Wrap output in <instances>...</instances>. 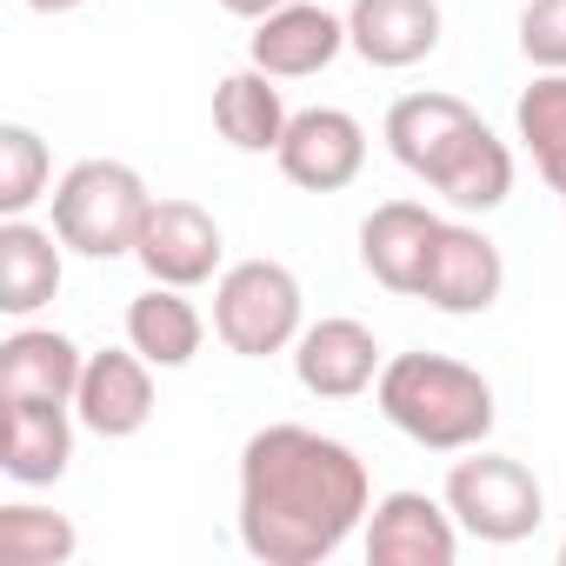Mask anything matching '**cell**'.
Listing matches in <instances>:
<instances>
[{"label": "cell", "instance_id": "4", "mask_svg": "<svg viewBox=\"0 0 566 566\" xmlns=\"http://www.w3.org/2000/svg\"><path fill=\"white\" fill-rule=\"evenodd\" d=\"M307 327V294H301V273L280 266V260H233L213 280V334L227 354L240 360H273V354H294Z\"/></svg>", "mask_w": 566, "mask_h": 566}, {"label": "cell", "instance_id": "8", "mask_svg": "<svg viewBox=\"0 0 566 566\" xmlns=\"http://www.w3.org/2000/svg\"><path fill=\"white\" fill-rule=\"evenodd\" d=\"M273 160H280V174H287L294 187H307V193H340L367 167V127L347 107H301L287 120V134H280Z\"/></svg>", "mask_w": 566, "mask_h": 566}, {"label": "cell", "instance_id": "18", "mask_svg": "<svg viewBox=\"0 0 566 566\" xmlns=\"http://www.w3.org/2000/svg\"><path fill=\"white\" fill-rule=\"evenodd\" d=\"M467 127H480V114H473L460 94H400V101L387 107V154H394L407 174L433 180V167L460 147Z\"/></svg>", "mask_w": 566, "mask_h": 566}, {"label": "cell", "instance_id": "11", "mask_svg": "<svg viewBox=\"0 0 566 566\" xmlns=\"http://www.w3.org/2000/svg\"><path fill=\"white\" fill-rule=\"evenodd\" d=\"M154 360H140L134 347H101L87 354L81 367V387H74V413L87 433L101 440H134L147 420H154Z\"/></svg>", "mask_w": 566, "mask_h": 566}, {"label": "cell", "instance_id": "19", "mask_svg": "<svg viewBox=\"0 0 566 566\" xmlns=\"http://www.w3.org/2000/svg\"><path fill=\"white\" fill-rule=\"evenodd\" d=\"M200 340H207V321L187 301V287H160V280H147V294H134V307H127V347L140 360H154L160 374H180V367H193Z\"/></svg>", "mask_w": 566, "mask_h": 566}, {"label": "cell", "instance_id": "27", "mask_svg": "<svg viewBox=\"0 0 566 566\" xmlns=\"http://www.w3.org/2000/svg\"><path fill=\"white\" fill-rule=\"evenodd\" d=\"M21 8H34V14H74V8H87V0H21Z\"/></svg>", "mask_w": 566, "mask_h": 566}, {"label": "cell", "instance_id": "17", "mask_svg": "<svg viewBox=\"0 0 566 566\" xmlns=\"http://www.w3.org/2000/svg\"><path fill=\"white\" fill-rule=\"evenodd\" d=\"M81 340H67L61 327H14L0 340V400H67L81 387Z\"/></svg>", "mask_w": 566, "mask_h": 566}, {"label": "cell", "instance_id": "6", "mask_svg": "<svg viewBox=\"0 0 566 566\" xmlns=\"http://www.w3.org/2000/svg\"><path fill=\"white\" fill-rule=\"evenodd\" d=\"M220 220L200 207V200H154L147 207V227L134 240V260L147 266V280H160V287H207V280H220Z\"/></svg>", "mask_w": 566, "mask_h": 566}, {"label": "cell", "instance_id": "24", "mask_svg": "<svg viewBox=\"0 0 566 566\" xmlns=\"http://www.w3.org/2000/svg\"><path fill=\"white\" fill-rule=\"evenodd\" d=\"M54 187V154L28 120H0V220L34 213Z\"/></svg>", "mask_w": 566, "mask_h": 566}, {"label": "cell", "instance_id": "1", "mask_svg": "<svg viewBox=\"0 0 566 566\" xmlns=\"http://www.w3.org/2000/svg\"><path fill=\"white\" fill-rule=\"evenodd\" d=\"M367 513H374V480L347 440L321 427H294V420L247 433L240 480H233V520L253 559L321 566L367 526Z\"/></svg>", "mask_w": 566, "mask_h": 566}, {"label": "cell", "instance_id": "20", "mask_svg": "<svg viewBox=\"0 0 566 566\" xmlns=\"http://www.w3.org/2000/svg\"><path fill=\"white\" fill-rule=\"evenodd\" d=\"M427 187H433L447 207H460V213H493V207H506V193H513V147L480 120V127L460 134V147L433 167Z\"/></svg>", "mask_w": 566, "mask_h": 566}, {"label": "cell", "instance_id": "16", "mask_svg": "<svg viewBox=\"0 0 566 566\" xmlns=\"http://www.w3.org/2000/svg\"><path fill=\"white\" fill-rule=\"evenodd\" d=\"M61 253H67V240L54 227H41L28 213L0 220V314H8V321H34L61 294V280H67Z\"/></svg>", "mask_w": 566, "mask_h": 566}, {"label": "cell", "instance_id": "13", "mask_svg": "<svg viewBox=\"0 0 566 566\" xmlns=\"http://www.w3.org/2000/svg\"><path fill=\"white\" fill-rule=\"evenodd\" d=\"M433 240H440V213H433V207H420V200H380V207L360 220V266L380 280L387 294L420 301Z\"/></svg>", "mask_w": 566, "mask_h": 566}, {"label": "cell", "instance_id": "5", "mask_svg": "<svg viewBox=\"0 0 566 566\" xmlns=\"http://www.w3.org/2000/svg\"><path fill=\"white\" fill-rule=\"evenodd\" d=\"M440 500L453 506L460 533L480 546H520L546 520V486L533 480V467L513 453H486V447H467V460H453Z\"/></svg>", "mask_w": 566, "mask_h": 566}, {"label": "cell", "instance_id": "7", "mask_svg": "<svg viewBox=\"0 0 566 566\" xmlns=\"http://www.w3.org/2000/svg\"><path fill=\"white\" fill-rule=\"evenodd\" d=\"M506 294V253L473 227V220H440V240H433V260H427V280H420V301L433 314H486L493 301Z\"/></svg>", "mask_w": 566, "mask_h": 566}, {"label": "cell", "instance_id": "14", "mask_svg": "<svg viewBox=\"0 0 566 566\" xmlns=\"http://www.w3.org/2000/svg\"><path fill=\"white\" fill-rule=\"evenodd\" d=\"M81 413L67 400H0V467L14 486H54L74 460Z\"/></svg>", "mask_w": 566, "mask_h": 566}, {"label": "cell", "instance_id": "23", "mask_svg": "<svg viewBox=\"0 0 566 566\" xmlns=\"http://www.w3.org/2000/svg\"><path fill=\"white\" fill-rule=\"evenodd\" d=\"M74 553H81V533L67 513L34 506V500L0 506V559L8 566H67Z\"/></svg>", "mask_w": 566, "mask_h": 566}, {"label": "cell", "instance_id": "22", "mask_svg": "<svg viewBox=\"0 0 566 566\" xmlns=\"http://www.w3.org/2000/svg\"><path fill=\"white\" fill-rule=\"evenodd\" d=\"M513 134L533 154L539 180L559 187L566 180V74H533V87L513 101Z\"/></svg>", "mask_w": 566, "mask_h": 566}, {"label": "cell", "instance_id": "15", "mask_svg": "<svg viewBox=\"0 0 566 566\" xmlns=\"http://www.w3.org/2000/svg\"><path fill=\"white\" fill-rule=\"evenodd\" d=\"M440 28H447L440 0H354L347 8V48L380 74L420 67L440 48Z\"/></svg>", "mask_w": 566, "mask_h": 566}, {"label": "cell", "instance_id": "2", "mask_svg": "<svg viewBox=\"0 0 566 566\" xmlns=\"http://www.w3.org/2000/svg\"><path fill=\"white\" fill-rule=\"evenodd\" d=\"M374 400L387 413L394 433H407L427 453H467L486 447L500 407H493V380L467 360L447 354H394L374 380Z\"/></svg>", "mask_w": 566, "mask_h": 566}, {"label": "cell", "instance_id": "9", "mask_svg": "<svg viewBox=\"0 0 566 566\" xmlns=\"http://www.w3.org/2000/svg\"><path fill=\"white\" fill-rule=\"evenodd\" d=\"M367 559L374 566H453L460 559V520L433 493H380L367 513Z\"/></svg>", "mask_w": 566, "mask_h": 566}, {"label": "cell", "instance_id": "28", "mask_svg": "<svg viewBox=\"0 0 566 566\" xmlns=\"http://www.w3.org/2000/svg\"><path fill=\"white\" fill-rule=\"evenodd\" d=\"M553 193H559V213H566V180H559V187H553Z\"/></svg>", "mask_w": 566, "mask_h": 566}, {"label": "cell", "instance_id": "3", "mask_svg": "<svg viewBox=\"0 0 566 566\" xmlns=\"http://www.w3.org/2000/svg\"><path fill=\"white\" fill-rule=\"evenodd\" d=\"M48 207H54L48 227L67 240V253H81V260H120V253H134L154 193H147L140 167H127V160H74L54 180Z\"/></svg>", "mask_w": 566, "mask_h": 566}, {"label": "cell", "instance_id": "25", "mask_svg": "<svg viewBox=\"0 0 566 566\" xmlns=\"http://www.w3.org/2000/svg\"><path fill=\"white\" fill-rule=\"evenodd\" d=\"M520 54L539 74H566V0H526L520 8Z\"/></svg>", "mask_w": 566, "mask_h": 566}, {"label": "cell", "instance_id": "26", "mask_svg": "<svg viewBox=\"0 0 566 566\" xmlns=\"http://www.w3.org/2000/svg\"><path fill=\"white\" fill-rule=\"evenodd\" d=\"M220 8H227L233 21H266L273 8H287V0H220Z\"/></svg>", "mask_w": 566, "mask_h": 566}, {"label": "cell", "instance_id": "10", "mask_svg": "<svg viewBox=\"0 0 566 566\" xmlns=\"http://www.w3.org/2000/svg\"><path fill=\"white\" fill-rule=\"evenodd\" d=\"M380 367H387V354H380L374 327L347 321V314H327V321L301 327V340H294V380L314 400H360L380 380Z\"/></svg>", "mask_w": 566, "mask_h": 566}, {"label": "cell", "instance_id": "12", "mask_svg": "<svg viewBox=\"0 0 566 566\" xmlns=\"http://www.w3.org/2000/svg\"><path fill=\"white\" fill-rule=\"evenodd\" d=\"M340 48H347V14H327V8H314V0H287V8H273L247 34V61L266 67L273 81L327 74L340 61Z\"/></svg>", "mask_w": 566, "mask_h": 566}, {"label": "cell", "instance_id": "29", "mask_svg": "<svg viewBox=\"0 0 566 566\" xmlns=\"http://www.w3.org/2000/svg\"><path fill=\"white\" fill-rule=\"evenodd\" d=\"M559 566H566V539H559Z\"/></svg>", "mask_w": 566, "mask_h": 566}, {"label": "cell", "instance_id": "21", "mask_svg": "<svg viewBox=\"0 0 566 566\" xmlns=\"http://www.w3.org/2000/svg\"><path fill=\"white\" fill-rule=\"evenodd\" d=\"M287 101H280V87H273V74L266 67H233L220 87H213V127H220V140L233 147V154H273L280 147V134H287Z\"/></svg>", "mask_w": 566, "mask_h": 566}]
</instances>
